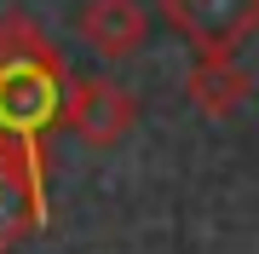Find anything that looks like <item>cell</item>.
I'll return each instance as SVG.
<instances>
[{"instance_id": "obj_1", "label": "cell", "mask_w": 259, "mask_h": 254, "mask_svg": "<svg viewBox=\"0 0 259 254\" xmlns=\"http://www.w3.org/2000/svg\"><path fill=\"white\" fill-rule=\"evenodd\" d=\"M58 122H64L81 144L110 151V144H121L139 127V93H127V87L110 81V76H87V81H75L69 93L58 98Z\"/></svg>"}, {"instance_id": "obj_2", "label": "cell", "mask_w": 259, "mask_h": 254, "mask_svg": "<svg viewBox=\"0 0 259 254\" xmlns=\"http://www.w3.org/2000/svg\"><path fill=\"white\" fill-rule=\"evenodd\" d=\"M156 12L196 52H236L259 29V0H156Z\"/></svg>"}, {"instance_id": "obj_3", "label": "cell", "mask_w": 259, "mask_h": 254, "mask_svg": "<svg viewBox=\"0 0 259 254\" xmlns=\"http://www.w3.org/2000/svg\"><path fill=\"white\" fill-rule=\"evenodd\" d=\"M58 81L52 69H35V64H6L0 69V122H6L18 139H29L35 127H47L58 116Z\"/></svg>"}, {"instance_id": "obj_4", "label": "cell", "mask_w": 259, "mask_h": 254, "mask_svg": "<svg viewBox=\"0 0 259 254\" xmlns=\"http://www.w3.org/2000/svg\"><path fill=\"white\" fill-rule=\"evenodd\" d=\"M81 35L104 58H133L150 41V12H144V0H87L81 6Z\"/></svg>"}, {"instance_id": "obj_5", "label": "cell", "mask_w": 259, "mask_h": 254, "mask_svg": "<svg viewBox=\"0 0 259 254\" xmlns=\"http://www.w3.org/2000/svg\"><path fill=\"white\" fill-rule=\"evenodd\" d=\"M185 93H190V104L202 116H236L248 104V93H253V76L231 52H202L190 64V76H185Z\"/></svg>"}, {"instance_id": "obj_6", "label": "cell", "mask_w": 259, "mask_h": 254, "mask_svg": "<svg viewBox=\"0 0 259 254\" xmlns=\"http://www.w3.org/2000/svg\"><path fill=\"white\" fill-rule=\"evenodd\" d=\"M40 220V197H35V173L18 144H0V248L23 243Z\"/></svg>"}, {"instance_id": "obj_7", "label": "cell", "mask_w": 259, "mask_h": 254, "mask_svg": "<svg viewBox=\"0 0 259 254\" xmlns=\"http://www.w3.org/2000/svg\"><path fill=\"white\" fill-rule=\"evenodd\" d=\"M6 64H35V69H52V76H64V58L47 35H40V23H29L23 12H12V18H0V69Z\"/></svg>"}]
</instances>
